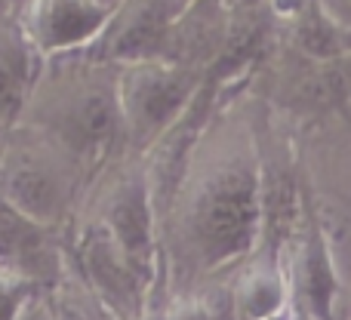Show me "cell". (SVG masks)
<instances>
[{
	"mask_svg": "<svg viewBox=\"0 0 351 320\" xmlns=\"http://www.w3.org/2000/svg\"><path fill=\"white\" fill-rule=\"evenodd\" d=\"M265 243L262 96L222 84L160 219L164 299L225 280Z\"/></svg>",
	"mask_w": 351,
	"mask_h": 320,
	"instance_id": "obj_1",
	"label": "cell"
},
{
	"mask_svg": "<svg viewBox=\"0 0 351 320\" xmlns=\"http://www.w3.org/2000/svg\"><path fill=\"white\" fill-rule=\"evenodd\" d=\"M19 117L59 139L84 163L90 185L108 163L127 154L117 62L96 49L43 59Z\"/></svg>",
	"mask_w": 351,
	"mask_h": 320,
	"instance_id": "obj_2",
	"label": "cell"
},
{
	"mask_svg": "<svg viewBox=\"0 0 351 320\" xmlns=\"http://www.w3.org/2000/svg\"><path fill=\"white\" fill-rule=\"evenodd\" d=\"M90 191V175L47 130L16 117L0 130V204L12 212L68 231Z\"/></svg>",
	"mask_w": 351,
	"mask_h": 320,
	"instance_id": "obj_3",
	"label": "cell"
},
{
	"mask_svg": "<svg viewBox=\"0 0 351 320\" xmlns=\"http://www.w3.org/2000/svg\"><path fill=\"white\" fill-rule=\"evenodd\" d=\"M293 133L302 210L324 234L351 293V102Z\"/></svg>",
	"mask_w": 351,
	"mask_h": 320,
	"instance_id": "obj_4",
	"label": "cell"
},
{
	"mask_svg": "<svg viewBox=\"0 0 351 320\" xmlns=\"http://www.w3.org/2000/svg\"><path fill=\"white\" fill-rule=\"evenodd\" d=\"M77 216H90L123 247L139 271L160 290L164 299V265H160V222L148 188L145 163L136 154H121L93 179Z\"/></svg>",
	"mask_w": 351,
	"mask_h": 320,
	"instance_id": "obj_5",
	"label": "cell"
},
{
	"mask_svg": "<svg viewBox=\"0 0 351 320\" xmlns=\"http://www.w3.org/2000/svg\"><path fill=\"white\" fill-rule=\"evenodd\" d=\"M204 84V71L164 56L117 62V102L127 154L142 158L185 114Z\"/></svg>",
	"mask_w": 351,
	"mask_h": 320,
	"instance_id": "obj_6",
	"label": "cell"
},
{
	"mask_svg": "<svg viewBox=\"0 0 351 320\" xmlns=\"http://www.w3.org/2000/svg\"><path fill=\"white\" fill-rule=\"evenodd\" d=\"M16 10L40 59L96 49L114 12L105 0H19Z\"/></svg>",
	"mask_w": 351,
	"mask_h": 320,
	"instance_id": "obj_7",
	"label": "cell"
},
{
	"mask_svg": "<svg viewBox=\"0 0 351 320\" xmlns=\"http://www.w3.org/2000/svg\"><path fill=\"white\" fill-rule=\"evenodd\" d=\"M237 320H274L293 302L280 247L262 243L243 265L225 278Z\"/></svg>",
	"mask_w": 351,
	"mask_h": 320,
	"instance_id": "obj_8",
	"label": "cell"
},
{
	"mask_svg": "<svg viewBox=\"0 0 351 320\" xmlns=\"http://www.w3.org/2000/svg\"><path fill=\"white\" fill-rule=\"evenodd\" d=\"M43 59L25 37L16 0H0V130L22 114Z\"/></svg>",
	"mask_w": 351,
	"mask_h": 320,
	"instance_id": "obj_9",
	"label": "cell"
},
{
	"mask_svg": "<svg viewBox=\"0 0 351 320\" xmlns=\"http://www.w3.org/2000/svg\"><path fill=\"white\" fill-rule=\"evenodd\" d=\"M37 293H43V286L34 278L0 262V320H16Z\"/></svg>",
	"mask_w": 351,
	"mask_h": 320,
	"instance_id": "obj_10",
	"label": "cell"
},
{
	"mask_svg": "<svg viewBox=\"0 0 351 320\" xmlns=\"http://www.w3.org/2000/svg\"><path fill=\"white\" fill-rule=\"evenodd\" d=\"M158 320H216L210 299L200 290L194 293H173L160 302Z\"/></svg>",
	"mask_w": 351,
	"mask_h": 320,
	"instance_id": "obj_11",
	"label": "cell"
},
{
	"mask_svg": "<svg viewBox=\"0 0 351 320\" xmlns=\"http://www.w3.org/2000/svg\"><path fill=\"white\" fill-rule=\"evenodd\" d=\"M339 28H346L351 34V0H315Z\"/></svg>",
	"mask_w": 351,
	"mask_h": 320,
	"instance_id": "obj_12",
	"label": "cell"
},
{
	"mask_svg": "<svg viewBox=\"0 0 351 320\" xmlns=\"http://www.w3.org/2000/svg\"><path fill=\"white\" fill-rule=\"evenodd\" d=\"M16 320H56V317H53V308H49L47 290H43V293H37V296L31 299V302L22 308V315H19Z\"/></svg>",
	"mask_w": 351,
	"mask_h": 320,
	"instance_id": "obj_13",
	"label": "cell"
},
{
	"mask_svg": "<svg viewBox=\"0 0 351 320\" xmlns=\"http://www.w3.org/2000/svg\"><path fill=\"white\" fill-rule=\"evenodd\" d=\"M274 320H311L308 315H305V311L302 308H299V305L296 302H290V305H287V308L284 311H280V315L278 317H274Z\"/></svg>",
	"mask_w": 351,
	"mask_h": 320,
	"instance_id": "obj_14",
	"label": "cell"
},
{
	"mask_svg": "<svg viewBox=\"0 0 351 320\" xmlns=\"http://www.w3.org/2000/svg\"><path fill=\"white\" fill-rule=\"evenodd\" d=\"M16 3H19V0H16Z\"/></svg>",
	"mask_w": 351,
	"mask_h": 320,
	"instance_id": "obj_15",
	"label": "cell"
}]
</instances>
